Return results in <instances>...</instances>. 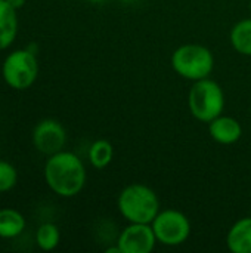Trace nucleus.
I'll return each instance as SVG.
<instances>
[{
    "label": "nucleus",
    "mask_w": 251,
    "mask_h": 253,
    "mask_svg": "<svg viewBox=\"0 0 251 253\" xmlns=\"http://www.w3.org/2000/svg\"><path fill=\"white\" fill-rule=\"evenodd\" d=\"M43 176L53 194L62 199H72L86 187L87 170L75 153L62 150L46 159Z\"/></svg>",
    "instance_id": "obj_1"
},
{
    "label": "nucleus",
    "mask_w": 251,
    "mask_h": 253,
    "mask_svg": "<svg viewBox=\"0 0 251 253\" xmlns=\"http://www.w3.org/2000/svg\"><path fill=\"white\" fill-rule=\"evenodd\" d=\"M117 209L127 222L151 224L161 211L157 193L141 182L126 185L117 197Z\"/></svg>",
    "instance_id": "obj_2"
},
{
    "label": "nucleus",
    "mask_w": 251,
    "mask_h": 253,
    "mask_svg": "<svg viewBox=\"0 0 251 253\" xmlns=\"http://www.w3.org/2000/svg\"><path fill=\"white\" fill-rule=\"evenodd\" d=\"M172 68L175 73L189 82H198L212 76L215 70L213 52L200 43H186L172 53Z\"/></svg>",
    "instance_id": "obj_3"
},
{
    "label": "nucleus",
    "mask_w": 251,
    "mask_h": 253,
    "mask_svg": "<svg viewBox=\"0 0 251 253\" xmlns=\"http://www.w3.org/2000/svg\"><path fill=\"white\" fill-rule=\"evenodd\" d=\"M188 108L195 120L209 125L223 114L225 92L222 86L210 77L192 82L188 92Z\"/></svg>",
    "instance_id": "obj_4"
},
{
    "label": "nucleus",
    "mask_w": 251,
    "mask_h": 253,
    "mask_svg": "<svg viewBox=\"0 0 251 253\" xmlns=\"http://www.w3.org/2000/svg\"><path fill=\"white\" fill-rule=\"evenodd\" d=\"M1 79L13 90L30 89L38 77L37 53L30 47L16 49L6 55L1 64Z\"/></svg>",
    "instance_id": "obj_5"
},
{
    "label": "nucleus",
    "mask_w": 251,
    "mask_h": 253,
    "mask_svg": "<svg viewBox=\"0 0 251 253\" xmlns=\"http://www.w3.org/2000/svg\"><path fill=\"white\" fill-rule=\"evenodd\" d=\"M157 242L167 248H176L188 242L192 227L189 218L178 209H164L151 222Z\"/></svg>",
    "instance_id": "obj_6"
},
{
    "label": "nucleus",
    "mask_w": 251,
    "mask_h": 253,
    "mask_svg": "<svg viewBox=\"0 0 251 253\" xmlns=\"http://www.w3.org/2000/svg\"><path fill=\"white\" fill-rule=\"evenodd\" d=\"M31 141L40 154L49 157L65 150L68 135L61 122L55 119H43L34 126Z\"/></svg>",
    "instance_id": "obj_7"
},
{
    "label": "nucleus",
    "mask_w": 251,
    "mask_h": 253,
    "mask_svg": "<svg viewBox=\"0 0 251 253\" xmlns=\"http://www.w3.org/2000/svg\"><path fill=\"white\" fill-rule=\"evenodd\" d=\"M115 243L121 253H151L158 242L151 224L127 222Z\"/></svg>",
    "instance_id": "obj_8"
},
{
    "label": "nucleus",
    "mask_w": 251,
    "mask_h": 253,
    "mask_svg": "<svg viewBox=\"0 0 251 253\" xmlns=\"http://www.w3.org/2000/svg\"><path fill=\"white\" fill-rule=\"evenodd\" d=\"M209 135L220 145H232L241 139L243 126L235 117L220 114L209 123Z\"/></svg>",
    "instance_id": "obj_9"
},
{
    "label": "nucleus",
    "mask_w": 251,
    "mask_h": 253,
    "mask_svg": "<svg viewBox=\"0 0 251 253\" xmlns=\"http://www.w3.org/2000/svg\"><path fill=\"white\" fill-rule=\"evenodd\" d=\"M19 31L18 10L12 7L7 0H0V52L9 49Z\"/></svg>",
    "instance_id": "obj_10"
},
{
    "label": "nucleus",
    "mask_w": 251,
    "mask_h": 253,
    "mask_svg": "<svg viewBox=\"0 0 251 253\" xmlns=\"http://www.w3.org/2000/svg\"><path fill=\"white\" fill-rule=\"evenodd\" d=\"M226 246L232 253H251V216L234 222L226 234Z\"/></svg>",
    "instance_id": "obj_11"
},
{
    "label": "nucleus",
    "mask_w": 251,
    "mask_h": 253,
    "mask_svg": "<svg viewBox=\"0 0 251 253\" xmlns=\"http://www.w3.org/2000/svg\"><path fill=\"white\" fill-rule=\"evenodd\" d=\"M25 216L13 209V208H3L0 209V239L12 240L19 237L25 230Z\"/></svg>",
    "instance_id": "obj_12"
},
{
    "label": "nucleus",
    "mask_w": 251,
    "mask_h": 253,
    "mask_svg": "<svg viewBox=\"0 0 251 253\" xmlns=\"http://www.w3.org/2000/svg\"><path fill=\"white\" fill-rule=\"evenodd\" d=\"M229 42L235 52L244 56H251V18L234 24L229 33Z\"/></svg>",
    "instance_id": "obj_13"
},
{
    "label": "nucleus",
    "mask_w": 251,
    "mask_h": 253,
    "mask_svg": "<svg viewBox=\"0 0 251 253\" xmlns=\"http://www.w3.org/2000/svg\"><path fill=\"white\" fill-rule=\"evenodd\" d=\"M87 159L92 165V168L101 170L111 165L114 159V147L107 139H96L90 144L87 151Z\"/></svg>",
    "instance_id": "obj_14"
},
{
    "label": "nucleus",
    "mask_w": 251,
    "mask_h": 253,
    "mask_svg": "<svg viewBox=\"0 0 251 253\" xmlns=\"http://www.w3.org/2000/svg\"><path fill=\"white\" fill-rule=\"evenodd\" d=\"M36 245L38 249L44 252L55 251L61 243V231L56 224L53 222H44L36 230Z\"/></svg>",
    "instance_id": "obj_15"
},
{
    "label": "nucleus",
    "mask_w": 251,
    "mask_h": 253,
    "mask_svg": "<svg viewBox=\"0 0 251 253\" xmlns=\"http://www.w3.org/2000/svg\"><path fill=\"white\" fill-rule=\"evenodd\" d=\"M18 178L16 168L6 160H0V194L13 190L18 184Z\"/></svg>",
    "instance_id": "obj_16"
},
{
    "label": "nucleus",
    "mask_w": 251,
    "mask_h": 253,
    "mask_svg": "<svg viewBox=\"0 0 251 253\" xmlns=\"http://www.w3.org/2000/svg\"><path fill=\"white\" fill-rule=\"evenodd\" d=\"M25 1H27V0H7V3H9L12 7H15L16 10L22 9V7H24V4H25Z\"/></svg>",
    "instance_id": "obj_17"
},
{
    "label": "nucleus",
    "mask_w": 251,
    "mask_h": 253,
    "mask_svg": "<svg viewBox=\"0 0 251 253\" xmlns=\"http://www.w3.org/2000/svg\"><path fill=\"white\" fill-rule=\"evenodd\" d=\"M105 252L107 253H121V251H120L118 245L115 243V246H112V248H107V249H105Z\"/></svg>",
    "instance_id": "obj_18"
},
{
    "label": "nucleus",
    "mask_w": 251,
    "mask_h": 253,
    "mask_svg": "<svg viewBox=\"0 0 251 253\" xmlns=\"http://www.w3.org/2000/svg\"><path fill=\"white\" fill-rule=\"evenodd\" d=\"M86 1H89V3H92V4H102V3H105L107 0H86Z\"/></svg>",
    "instance_id": "obj_19"
}]
</instances>
